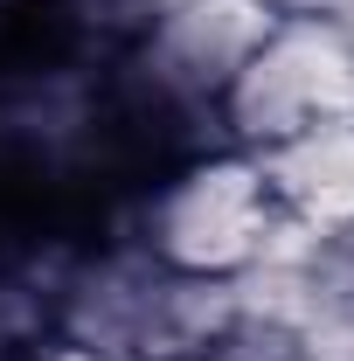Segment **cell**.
Listing matches in <instances>:
<instances>
[{"label":"cell","instance_id":"6da1fadb","mask_svg":"<svg viewBox=\"0 0 354 361\" xmlns=\"http://www.w3.org/2000/svg\"><path fill=\"white\" fill-rule=\"evenodd\" d=\"M49 313L90 361H202L243 319L236 278H181L133 236L56 278Z\"/></svg>","mask_w":354,"mask_h":361},{"label":"cell","instance_id":"7a4b0ae2","mask_svg":"<svg viewBox=\"0 0 354 361\" xmlns=\"http://www.w3.org/2000/svg\"><path fill=\"white\" fill-rule=\"evenodd\" d=\"M271 229H278V202L257 153L222 146V153H195L181 174H167L146 195L133 243L181 278H243L264 257Z\"/></svg>","mask_w":354,"mask_h":361},{"label":"cell","instance_id":"3957f363","mask_svg":"<svg viewBox=\"0 0 354 361\" xmlns=\"http://www.w3.org/2000/svg\"><path fill=\"white\" fill-rule=\"evenodd\" d=\"M326 118H354V35L341 14H278L257 56L222 90L216 126L243 153H271Z\"/></svg>","mask_w":354,"mask_h":361},{"label":"cell","instance_id":"277c9868","mask_svg":"<svg viewBox=\"0 0 354 361\" xmlns=\"http://www.w3.org/2000/svg\"><path fill=\"white\" fill-rule=\"evenodd\" d=\"M271 28V0H174L133 35V84L160 111H216Z\"/></svg>","mask_w":354,"mask_h":361},{"label":"cell","instance_id":"5b68a950","mask_svg":"<svg viewBox=\"0 0 354 361\" xmlns=\"http://www.w3.org/2000/svg\"><path fill=\"white\" fill-rule=\"evenodd\" d=\"M257 167L271 180L278 216L306 223L312 236L354 229V118H326L312 133L271 146V153H257Z\"/></svg>","mask_w":354,"mask_h":361},{"label":"cell","instance_id":"8992f818","mask_svg":"<svg viewBox=\"0 0 354 361\" xmlns=\"http://www.w3.org/2000/svg\"><path fill=\"white\" fill-rule=\"evenodd\" d=\"M97 7H104V21H111V28H118V35H126V42H133L139 28H146V21H153V14H167V7H174V0H97Z\"/></svg>","mask_w":354,"mask_h":361},{"label":"cell","instance_id":"52a82bcc","mask_svg":"<svg viewBox=\"0 0 354 361\" xmlns=\"http://www.w3.org/2000/svg\"><path fill=\"white\" fill-rule=\"evenodd\" d=\"M278 14H341L348 0H271Z\"/></svg>","mask_w":354,"mask_h":361},{"label":"cell","instance_id":"ba28073f","mask_svg":"<svg viewBox=\"0 0 354 361\" xmlns=\"http://www.w3.org/2000/svg\"><path fill=\"white\" fill-rule=\"evenodd\" d=\"M341 21H348V35H354V7H341Z\"/></svg>","mask_w":354,"mask_h":361},{"label":"cell","instance_id":"9c48e42d","mask_svg":"<svg viewBox=\"0 0 354 361\" xmlns=\"http://www.w3.org/2000/svg\"><path fill=\"white\" fill-rule=\"evenodd\" d=\"M202 361H216V355H202Z\"/></svg>","mask_w":354,"mask_h":361}]
</instances>
